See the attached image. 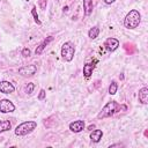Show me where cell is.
<instances>
[{
    "label": "cell",
    "instance_id": "1",
    "mask_svg": "<svg viewBox=\"0 0 148 148\" xmlns=\"http://www.w3.org/2000/svg\"><path fill=\"white\" fill-rule=\"evenodd\" d=\"M126 110V106L125 105H119L117 102L114 101H111V102H108L103 108L102 110L99 111V113L97 114V118L98 119H103V118H108V117H111L113 116L114 113L119 112L120 110Z\"/></svg>",
    "mask_w": 148,
    "mask_h": 148
},
{
    "label": "cell",
    "instance_id": "2",
    "mask_svg": "<svg viewBox=\"0 0 148 148\" xmlns=\"http://www.w3.org/2000/svg\"><path fill=\"white\" fill-rule=\"evenodd\" d=\"M141 22V14L136 9H132L127 13V15L124 18V25L127 29H135L139 27Z\"/></svg>",
    "mask_w": 148,
    "mask_h": 148
},
{
    "label": "cell",
    "instance_id": "3",
    "mask_svg": "<svg viewBox=\"0 0 148 148\" xmlns=\"http://www.w3.org/2000/svg\"><path fill=\"white\" fill-rule=\"evenodd\" d=\"M37 127V123L34 120H28V121H23L20 125L16 126L15 128V135L17 136H24L29 133H31L34 130H36Z\"/></svg>",
    "mask_w": 148,
    "mask_h": 148
},
{
    "label": "cell",
    "instance_id": "4",
    "mask_svg": "<svg viewBox=\"0 0 148 148\" xmlns=\"http://www.w3.org/2000/svg\"><path fill=\"white\" fill-rule=\"evenodd\" d=\"M75 54V46L72 42H65L61 46V58L64 61L69 62L73 60Z\"/></svg>",
    "mask_w": 148,
    "mask_h": 148
},
{
    "label": "cell",
    "instance_id": "5",
    "mask_svg": "<svg viewBox=\"0 0 148 148\" xmlns=\"http://www.w3.org/2000/svg\"><path fill=\"white\" fill-rule=\"evenodd\" d=\"M36 72H37V66L34 64L25 65V66H22L18 68V74L22 76H25V77L32 76L34 74H36Z\"/></svg>",
    "mask_w": 148,
    "mask_h": 148
},
{
    "label": "cell",
    "instance_id": "6",
    "mask_svg": "<svg viewBox=\"0 0 148 148\" xmlns=\"http://www.w3.org/2000/svg\"><path fill=\"white\" fill-rule=\"evenodd\" d=\"M15 111V105L13 104V102H10L9 99H1L0 101V112L1 113H9Z\"/></svg>",
    "mask_w": 148,
    "mask_h": 148
},
{
    "label": "cell",
    "instance_id": "7",
    "mask_svg": "<svg viewBox=\"0 0 148 148\" xmlns=\"http://www.w3.org/2000/svg\"><path fill=\"white\" fill-rule=\"evenodd\" d=\"M104 46H105V49H106L109 52H113V51H116V50L118 49V46H119V40L116 39V38H113V37H110V38H108V39L104 42Z\"/></svg>",
    "mask_w": 148,
    "mask_h": 148
},
{
    "label": "cell",
    "instance_id": "8",
    "mask_svg": "<svg viewBox=\"0 0 148 148\" xmlns=\"http://www.w3.org/2000/svg\"><path fill=\"white\" fill-rule=\"evenodd\" d=\"M14 90H15V87H14V84L12 82L6 81V80L0 81V92H2V94H12V92H14Z\"/></svg>",
    "mask_w": 148,
    "mask_h": 148
},
{
    "label": "cell",
    "instance_id": "9",
    "mask_svg": "<svg viewBox=\"0 0 148 148\" xmlns=\"http://www.w3.org/2000/svg\"><path fill=\"white\" fill-rule=\"evenodd\" d=\"M84 128V121L83 120H74L69 124V130L73 133H80Z\"/></svg>",
    "mask_w": 148,
    "mask_h": 148
},
{
    "label": "cell",
    "instance_id": "10",
    "mask_svg": "<svg viewBox=\"0 0 148 148\" xmlns=\"http://www.w3.org/2000/svg\"><path fill=\"white\" fill-rule=\"evenodd\" d=\"M53 40V37L52 36H47L38 46H37V49H36V51H35V53H36V56H39V54H42V52H43V50L51 43Z\"/></svg>",
    "mask_w": 148,
    "mask_h": 148
},
{
    "label": "cell",
    "instance_id": "11",
    "mask_svg": "<svg viewBox=\"0 0 148 148\" xmlns=\"http://www.w3.org/2000/svg\"><path fill=\"white\" fill-rule=\"evenodd\" d=\"M138 98H139V102L141 104H147L148 103V88L147 87H142L139 90Z\"/></svg>",
    "mask_w": 148,
    "mask_h": 148
},
{
    "label": "cell",
    "instance_id": "12",
    "mask_svg": "<svg viewBox=\"0 0 148 148\" xmlns=\"http://www.w3.org/2000/svg\"><path fill=\"white\" fill-rule=\"evenodd\" d=\"M94 69H95L94 62H87V64H84V66H83V75H84V77L86 79H89L91 76Z\"/></svg>",
    "mask_w": 148,
    "mask_h": 148
},
{
    "label": "cell",
    "instance_id": "13",
    "mask_svg": "<svg viewBox=\"0 0 148 148\" xmlns=\"http://www.w3.org/2000/svg\"><path fill=\"white\" fill-rule=\"evenodd\" d=\"M102 136H103V132H102L101 130H94V131L90 133V139H91V141L95 142V143L99 142L101 139H102Z\"/></svg>",
    "mask_w": 148,
    "mask_h": 148
},
{
    "label": "cell",
    "instance_id": "14",
    "mask_svg": "<svg viewBox=\"0 0 148 148\" xmlns=\"http://www.w3.org/2000/svg\"><path fill=\"white\" fill-rule=\"evenodd\" d=\"M92 8H94L92 0H83V12L87 16L92 13Z\"/></svg>",
    "mask_w": 148,
    "mask_h": 148
},
{
    "label": "cell",
    "instance_id": "15",
    "mask_svg": "<svg viewBox=\"0 0 148 148\" xmlns=\"http://www.w3.org/2000/svg\"><path fill=\"white\" fill-rule=\"evenodd\" d=\"M98 35H99V28H98L97 25L90 28L89 31H88V37H89L90 39H95V38H97Z\"/></svg>",
    "mask_w": 148,
    "mask_h": 148
},
{
    "label": "cell",
    "instance_id": "16",
    "mask_svg": "<svg viewBox=\"0 0 148 148\" xmlns=\"http://www.w3.org/2000/svg\"><path fill=\"white\" fill-rule=\"evenodd\" d=\"M12 128V124L9 120H0V133L7 132Z\"/></svg>",
    "mask_w": 148,
    "mask_h": 148
},
{
    "label": "cell",
    "instance_id": "17",
    "mask_svg": "<svg viewBox=\"0 0 148 148\" xmlns=\"http://www.w3.org/2000/svg\"><path fill=\"white\" fill-rule=\"evenodd\" d=\"M117 90H118V83L113 80V81H111V83L109 86V94L110 95H114L117 92Z\"/></svg>",
    "mask_w": 148,
    "mask_h": 148
},
{
    "label": "cell",
    "instance_id": "18",
    "mask_svg": "<svg viewBox=\"0 0 148 148\" xmlns=\"http://www.w3.org/2000/svg\"><path fill=\"white\" fill-rule=\"evenodd\" d=\"M31 14H32V16H34L35 22H36L37 24H42V22H40L39 18H38V14H37V12H36V6L32 7V9H31Z\"/></svg>",
    "mask_w": 148,
    "mask_h": 148
},
{
    "label": "cell",
    "instance_id": "19",
    "mask_svg": "<svg viewBox=\"0 0 148 148\" xmlns=\"http://www.w3.org/2000/svg\"><path fill=\"white\" fill-rule=\"evenodd\" d=\"M34 89H35V84H34L32 82H29V83L25 86V92H27V94H31V92L34 91Z\"/></svg>",
    "mask_w": 148,
    "mask_h": 148
},
{
    "label": "cell",
    "instance_id": "20",
    "mask_svg": "<svg viewBox=\"0 0 148 148\" xmlns=\"http://www.w3.org/2000/svg\"><path fill=\"white\" fill-rule=\"evenodd\" d=\"M30 54H31V51H30V49H28V47H24V49L22 50V56H23L24 58H28V57H30Z\"/></svg>",
    "mask_w": 148,
    "mask_h": 148
},
{
    "label": "cell",
    "instance_id": "21",
    "mask_svg": "<svg viewBox=\"0 0 148 148\" xmlns=\"http://www.w3.org/2000/svg\"><path fill=\"white\" fill-rule=\"evenodd\" d=\"M45 97H46V91H45L44 89H40V91H39L37 98H38L39 101H43V99H45Z\"/></svg>",
    "mask_w": 148,
    "mask_h": 148
},
{
    "label": "cell",
    "instance_id": "22",
    "mask_svg": "<svg viewBox=\"0 0 148 148\" xmlns=\"http://www.w3.org/2000/svg\"><path fill=\"white\" fill-rule=\"evenodd\" d=\"M39 6H40L42 9H44L45 6H46V0H40V1H39Z\"/></svg>",
    "mask_w": 148,
    "mask_h": 148
},
{
    "label": "cell",
    "instance_id": "23",
    "mask_svg": "<svg viewBox=\"0 0 148 148\" xmlns=\"http://www.w3.org/2000/svg\"><path fill=\"white\" fill-rule=\"evenodd\" d=\"M103 1H104L106 5H111V3H113L116 0H103Z\"/></svg>",
    "mask_w": 148,
    "mask_h": 148
},
{
    "label": "cell",
    "instance_id": "24",
    "mask_svg": "<svg viewBox=\"0 0 148 148\" xmlns=\"http://www.w3.org/2000/svg\"><path fill=\"white\" fill-rule=\"evenodd\" d=\"M120 146H123V145H121V143H116V145H111L110 148H113V147H120Z\"/></svg>",
    "mask_w": 148,
    "mask_h": 148
},
{
    "label": "cell",
    "instance_id": "25",
    "mask_svg": "<svg viewBox=\"0 0 148 148\" xmlns=\"http://www.w3.org/2000/svg\"><path fill=\"white\" fill-rule=\"evenodd\" d=\"M94 128H95V125H94V124H92V125H90V126L88 127V130H89V131H92Z\"/></svg>",
    "mask_w": 148,
    "mask_h": 148
}]
</instances>
